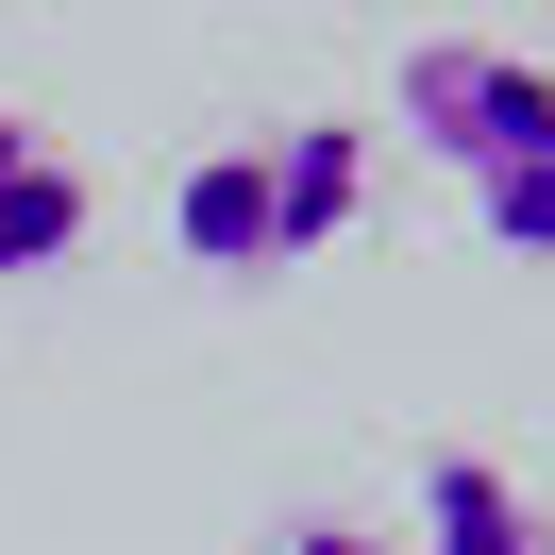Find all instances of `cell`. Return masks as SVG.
Masks as SVG:
<instances>
[{
  "mask_svg": "<svg viewBox=\"0 0 555 555\" xmlns=\"http://www.w3.org/2000/svg\"><path fill=\"white\" fill-rule=\"evenodd\" d=\"M353 203H371V135H353V118L203 135V152L169 169V236H185V270H236V286L304 270V253H337V236H353Z\"/></svg>",
  "mask_w": 555,
  "mask_h": 555,
  "instance_id": "obj_1",
  "label": "cell"
},
{
  "mask_svg": "<svg viewBox=\"0 0 555 555\" xmlns=\"http://www.w3.org/2000/svg\"><path fill=\"white\" fill-rule=\"evenodd\" d=\"M404 135L472 185V219L555 270V68L505 35H404Z\"/></svg>",
  "mask_w": 555,
  "mask_h": 555,
  "instance_id": "obj_2",
  "label": "cell"
},
{
  "mask_svg": "<svg viewBox=\"0 0 555 555\" xmlns=\"http://www.w3.org/2000/svg\"><path fill=\"white\" fill-rule=\"evenodd\" d=\"M404 555H555V521H539V488H521L505 454H421Z\"/></svg>",
  "mask_w": 555,
  "mask_h": 555,
  "instance_id": "obj_3",
  "label": "cell"
},
{
  "mask_svg": "<svg viewBox=\"0 0 555 555\" xmlns=\"http://www.w3.org/2000/svg\"><path fill=\"white\" fill-rule=\"evenodd\" d=\"M85 219H102V185H85L68 152H51L35 118H17V102H0V286L68 270V253H85Z\"/></svg>",
  "mask_w": 555,
  "mask_h": 555,
  "instance_id": "obj_4",
  "label": "cell"
},
{
  "mask_svg": "<svg viewBox=\"0 0 555 555\" xmlns=\"http://www.w3.org/2000/svg\"><path fill=\"white\" fill-rule=\"evenodd\" d=\"M270 555H404V539H387V521H337V505H320V521H286Z\"/></svg>",
  "mask_w": 555,
  "mask_h": 555,
  "instance_id": "obj_5",
  "label": "cell"
}]
</instances>
